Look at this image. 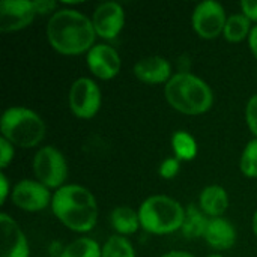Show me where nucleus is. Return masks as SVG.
Instances as JSON below:
<instances>
[{
    "label": "nucleus",
    "mask_w": 257,
    "mask_h": 257,
    "mask_svg": "<svg viewBox=\"0 0 257 257\" xmlns=\"http://www.w3.org/2000/svg\"><path fill=\"white\" fill-rule=\"evenodd\" d=\"M137 211L142 229L157 236L172 235L181 230L185 218V208L176 199L164 194L145 199Z\"/></svg>",
    "instance_id": "5"
},
{
    "label": "nucleus",
    "mask_w": 257,
    "mask_h": 257,
    "mask_svg": "<svg viewBox=\"0 0 257 257\" xmlns=\"http://www.w3.org/2000/svg\"><path fill=\"white\" fill-rule=\"evenodd\" d=\"M172 151L173 157L178 158L181 163H188L197 157L199 146L196 139L188 131L179 130L175 131L172 136Z\"/></svg>",
    "instance_id": "19"
},
{
    "label": "nucleus",
    "mask_w": 257,
    "mask_h": 257,
    "mask_svg": "<svg viewBox=\"0 0 257 257\" xmlns=\"http://www.w3.org/2000/svg\"><path fill=\"white\" fill-rule=\"evenodd\" d=\"M68 105L71 113L83 120L93 119L102 105V93L93 78H77L68 92Z\"/></svg>",
    "instance_id": "7"
},
{
    "label": "nucleus",
    "mask_w": 257,
    "mask_h": 257,
    "mask_svg": "<svg viewBox=\"0 0 257 257\" xmlns=\"http://www.w3.org/2000/svg\"><path fill=\"white\" fill-rule=\"evenodd\" d=\"M2 227V251L0 257H30L27 236L20 224L6 212L0 214Z\"/></svg>",
    "instance_id": "13"
},
{
    "label": "nucleus",
    "mask_w": 257,
    "mask_h": 257,
    "mask_svg": "<svg viewBox=\"0 0 257 257\" xmlns=\"http://www.w3.org/2000/svg\"><path fill=\"white\" fill-rule=\"evenodd\" d=\"M197 205L208 218H220L229 209V193L221 185H208L200 191Z\"/></svg>",
    "instance_id": "16"
},
{
    "label": "nucleus",
    "mask_w": 257,
    "mask_h": 257,
    "mask_svg": "<svg viewBox=\"0 0 257 257\" xmlns=\"http://www.w3.org/2000/svg\"><path fill=\"white\" fill-rule=\"evenodd\" d=\"M245 123L250 133L257 139V93H254L245 105Z\"/></svg>",
    "instance_id": "25"
},
{
    "label": "nucleus",
    "mask_w": 257,
    "mask_h": 257,
    "mask_svg": "<svg viewBox=\"0 0 257 257\" xmlns=\"http://www.w3.org/2000/svg\"><path fill=\"white\" fill-rule=\"evenodd\" d=\"M251 227H253V233H254V236L257 238V209H256V212H254V215H253Z\"/></svg>",
    "instance_id": "32"
},
{
    "label": "nucleus",
    "mask_w": 257,
    "mask_h": 257,
    "mask_svg": "<svg viewBox=\"0 0 257 257\" xmlns=\"http://www.w3.org/2000/svg\"><path fill=\"white\" fill-rule=\"evenodd\" d=\"M90 20L96 36L104 41H111L123 30L125 11L117 2H104L95 8Z\"/></svg>",
    "instance_id": "10"
},
{
    "label": "nucleus",
    "mask_w": 257,
    "mask_h": 257,
    "mask_svg": "<svg viewBox=\"0 0 257 257\" xmlns=\"http://www.w3.org/2000/svg\"><path fill=\"white\" fill-rule=\"evenodd\" d=\"M101 247L95 239L80 236L65 245L60 257H101Z\"/></svg>",
    "instance_id": "21"
},
{
    "label": "nucleus",
    "mask_w": 257,
    "mask_h": 257,
    "mask_svg": "<svg viewBox=\"0 0 257 257\" xmlns=\"http://www.w3.org/2000/svg\"><path fill=\"white\" fill-rule=\"evenodd\" d=\"M203 239L212 250L227 251L236 244L238 233H236L235 226L224 217L209 218Z\"/></svg>",
    "instance_id": "15"
},
{
    "label": "nucleus",
    "mask_w": 257,
    "mask_h": 257,
    "mask_svg": "<svg viewBox=\"0 0 257 257\" xmlns=\"http://www.w3.org/2000/svg\"><path fill=\"white\" fill-rule=\"evenodd\" d=\"M11 193H12V188H11V184H9V179L6 176L5 172L0 173V205L3 206L8 200V197H11Z\"/></svg>",
    "instance_id": "29"
},
{
    "label": "nucleus",
    "mask_w": 257,
    "mask_h": 257,
    "mask_svg": "<svg viewBox=\"0 0 257 257\" xmlns=\"http://www.w3.org/2000/svg\"><path fill=\"white\" fill-rule=\"evenodd\" d=\"M179 170H181V161L178 158H175V157H169V158L161 161L158 173H160V176L163 179L170 181V179H175L179 175Z\"/></svg>",
    "instance_id": "24"
},
{
    "label": "nucleus",
    "mask_w": 257,
    "mask_h": 257,
    "mask_svg": "<svg viewBox=\"0 0 257 257\" xmlns=\"http://www.w3.org/2000/svg\"><path fill=\"white\" fill-rule=\"evenodd\" d=\"M47 41L62 56L87 54L95 45L96 33L92 20L74 8H60L45 26Z\"/></svg>",
    "instance_id": "1"
},
{
    "label": "nucleus",
    "mask_w": 257,
    "mask_h": 257,
    "mask_svg": "<svg viewBox=\"0 0 257 257\" xmlns=\"http://www.w3.org/2000/svg\"><path fill=\"white\" fill-rule=\"evenodd\" d=\"M35 0H2L0 32L14 33L29 27L36 17Z\"/></svg>",
    "instance_id": "11"
},
{
    "label": "nucleus",
    "mask_w": 257,
    "mask_h": 257,
    "mask_svg": "<svg viewBox=\"0 0 257 257\" xmlns=\"http://www.w3.org/2000/svg\"><path fill=\"white\" fill-rule=\"evenodd\" d=\"M167 104L185 116H202L214 105L211 86L193 72H176L164 86Z\"/></svg>",
    "instance_id": "3"
},
{
    "label": "nucleus",
    "mask_w": 257,
    "mask_h": 257,
    "mask_svg": "<svg viewBox=\"0 0 257 257\" xmlns=\"http://www.w3.org/2000/svg\"><path fill=\"white\" fill-rule=\"evenodd\" d=\"M209 218L202 212L199 205H188L185 208V218L181 227L184 238L187 239H200L205 236Z\"/></svg>",
    "instance_id": "18"
},
{
    "label": "nucleus",
    "mask_w": 257,
    "mask_h": 257,
    "mask_svg": "<svg viewBox=\"0 0 257 257\" xmlns=\"http://www.w3.org/2000/svg\"><path fill=\"white\" fill-rule=\"evenodd\" d=\"M251 29H253L251 21L242 12L233 14V15H229V18H227V23H226L224 32H223V38L227 42L239 44V42L248 39Z\"/></svg>",
    "instance_id": "20"
},
{
    "label": "nucleus",
    "mask_w": 257,
    "mask_h": 257,
    "mask_svg": "<svg viewBox=\"0 0 257 257\" xmlns=\"http://www.w3.org/2000/svg\"><path fill=\"white\" fill-rule=\"evenodd\" d=\"M227 18L229 17L221 3L215 0H205L194 8L191 15V26L199 38L212 41L218 36H223Z\"/></svg>",
    "instance_id": "8"
},
{
    "label": "nucleus",
    "mask_w": 257,
    "mask_h": 257,
    "mask_svg": "<svg viewBox=\"0 0 257 257\" xmlns=\"http://www.w3.org/2000/svg\"><path fill=\"white\" fill-rule=\"evenodd\" d=\"M15 155V146L12 143H9L6 139L0 137V169L2 172H5V169H8V166L12 163Z\"/></svg>",
    "instance_id": "26"
},
{
    "label": "nucleus",
    "mask_w": 257,
    "mask_h": 257,
    "mask_svg": "<svg viewBox=\"0 0 257 257\" xmlns=\"http://www.w3.org/2000/svg\"><path fill=\"white\" fill-rule=\"evenodd\" d=\"M32 172L38 182L54 191L66 185L69 173L65 155L57 148L50 145L36 151L32 160Z\"/></svg>",
    "instance_id": "6"
},
{
    "label": "nucleus",
    "mask_w": 257,
    "mask_h": 257,
    "mask_svg": "<svg viewBox=\"0 0 257 257\" xmlns=\"http://www.w3.org/2000/svg\"><path fill=\"white\" fill-rule=\"evenodd\" d=\"M53 193L36 179H21L12 187L11 200L26 212H39L51 206Z\"/></svg>",
    "instance_id": "9"
},
{
    "label": "nucleus",
    "mask_w": 257,
    "mask_h": 257,
    "mask_svg": "<svg viewBox=\"0 0 257 257\" xmlns=\"http://www.w3.org/2000/svg\"><path fill=\"white\" fill-rule=\"evenodd\" d=\"M59 3L54 0H35V8L38 15H53L57 11Z\"/></svg>",
    "instance_id": "27"
},
{
    "label": "nucleus",
    "mask_w": 257,
    "mask_h": 257,
    "mask_svg": "<svg viewBox=\"0 0 257 257\" xmlns=\"http://www.w3.org/2000/svg\"><path fill=\"white\" fill-rule=\"evenodd\" d=\"M134 75L139 81L154 86V84H167L169 80L173 77V69L172 63L158 54L146 56L142 57L136 62L134 68Z\"/></svg>",
    "instance_id": "14"
},
{
    "label": "nucleus",
    "mask_w": 257,
    "mask_h": 257,
    "mask_svg": "<svg viewBox=\"0 0 257 257\" xmlns=\"http://www.w3.org/2000/svg\"><path fill=\"white\" fill-rule=\"evenodd\" d=\"M2 137L20 149H33L45 139L47 126L32 108L14 105L3 111L0 119Z\"/></svg>",
    "instance_id": "4"
},
{
    "label": "nucleus",
    "mask_w": 257,
    "mask_h": 257,
    "mask_svg": "<svg viewBox=\"0 0 257 257\" xmlns=\"http://www.w3.org/2000/svg\"><path fill=\"white\" fill-rule=\"evenodd\" d=\"M101 257H137L134 245L126 236L111 235L101 247Z\"/></svg>",
    "instance_id": "22"
},
{
    "label": "nucleus",
    "mask_w": 257,
    "mask_h": 257,
    "mask_svg": "<svg viewBox=\"0 0 257 257\" xmlns=\"http://www.w3.org/2000/svg\"><path fill=\"white\" fill-rule=\"evenodd\" d=\"M53 215L71 232L89 233L98 223V203L92 191L78 184H66L53 193Z\"/></svg>",
    "instance_id": "2"
},
{
    "label": "nucleus",
    "mask_w": 257,
    "mask_h": 257,
    "mask_svg": "<svg viewBox=\"0 0 257 257\" xmlns=\"http://www.w3.org/2000/svg\"><path fill=\"white\" fill-rule=\"evenodd\" d=\"M86 63L92 75L102 81L116 78L122 68L119 53L108 44H95L86 54Z\"/></svg>",
    "instance_id": "12"
},
{
    "label": "nucleus",
    "mask_w": 257,
    "mask_h": 257,
    "mask_svg": "<svg viewBox=\"0 0 257 257\" xmlns=\"http://www.w3.org/2000/svg\"><path fill=\"white\" fill-rule=\"evenodd\" d=\"M208 257H224V256H221V254H217V253H215V254H211V256H208Z\"/></svg>",
    "instance_id": "33"
},
{
    "label": "nucleus",
    "mask_w": 257,
    "mask_h": 257,
    "mask_svg": "<svg viewBox=\"0 0 257 257\" xmlns=\"http://www.w3.org/2000/svg\"><path fill=\"white\" fill-rule=\"evenodd\" d=\"M161 257H196L193 256L191 253L188 251H182V250H172L169 253H164Z\"/></svg>",
    "instance_id": "31"
},
{
    "label": "nucleus",
    "mask_w": 257,
    "mask_h": 257,
    "mask_svg": "<svg viewBox=\"0 0 257 257\" xmlns=\"http://www.w3.org/2000/svg\"><path fill=\"white\" fill-rule=\"evenodd\" d=\"M247 42H248V48H250L251 54L257 59V24L253 26V29H251V32H250V36H248Z\"/></svg>",
    "instance_id": "30"
},
{
    "label": "nucleus",
    "mask_w": 257,
    "mask_h": 257,
    "mask_svg": "<svg viewBox=\"0 0 257 257\" xmlns=\"http://www.w3.org/2000/svg\"><path fill=\"white\" fill-rule=\"evenodd\" d=\"M239 8H241V12L251 21V23H256L257 24V2L253 0H244L239 3Z\"/></svg>",
    "instance_id": "28"
},
{
    "label": "nucleus",
    "mask_w": 257,
    "mask_h": 257,
    "mask_svg": "<svg viewBox=\"0 0 257 257\" xmlns=\"http://www.w3.org/2000/svg\"><path fill=\"white\" fill-rule=\"evenodd\" d=\"M239 170L245 178L257 179V139H251L239 158Z\"/></svg>",
    "instance_id": "23"
},
{
    "label": "nucleus",
    "mask_w": 257,
    "mask_h": 257,
    "mask_svg": "<svg viewBox=\"0 0 257 257\" xmlns=\"http://www.w3.org/2000/svg\"><path fill=\"white\" fill-rule=\"evenodd\" d=\"M110 224L114 230V235L120 236H130L137 233L139 229H142L139 211L130 208V206H117L110 214Z\"/></svg>",
    "instance_id": "17"
}]
</instances>
